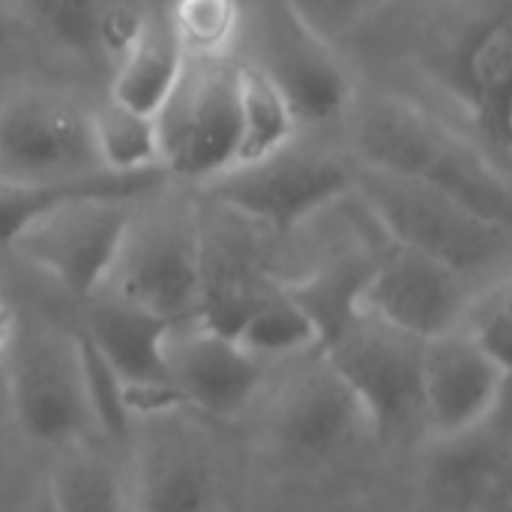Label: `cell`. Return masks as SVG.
Returning a JSON list of instances; mask_svg holds the SVG:
<instances>
[{
  "label": "cell",
  "mask_w": 512,
  "mask_h": 512,
  "mask_svg": "<svg viewBox=\"0 0 512 512\" xmlns=\"http://www.w3.org/2000/svg\"><path fill=\"white\" fill-rule=\"evenodd\" d=\"M354 162L447 192L480 216L512 228L507 168L483 147L399 96H375L351 108Z\"/></svg>",
  "instance_id": "1"
},
{
  "label": "cell",
  "mask_w": 512,
  "mask_h": 512,
  "mask_svg": "<svg viewBox=\"0 0 512 512\" xmlns=\"http://www.w3.org/2000/svg\"><path fill=\"white\" fill-rule=\"evenodd\" d=\"M354 195L387 243L426 255L465 279L501 267L510 255V225L432 186L354 162Z\"/></svg>",
  "instance_id": "2"
},
{
  "label": "cell",
  "mask_w": 512,
  "mask_h": 512,
  "mask_svg": "<svg viewBox=\"0 0 512 512\" xmlns=\"http://www.w3.org/2000/svg\"><path fill=\"white\" fill-rule=\"evenodd\" d=\"M243 39L246 60L288 99L300 129L351 114L357 90L342 54L291 0H243Z\"/></svg>",
  "instance_id": "3"
},
{
  "label": "cell",
  "mask_w": 512,
  "mask_h": 512,
  "mask_svg": "<svg viewBox=\"0 0 512 512\" xmlns=\"http://www.w3.org/2000/svg\"><path fill=\"white\" fill-rule=\"evenodd\" d=\"M162 192V189H159ZM153 195V207L135 204L120 255L105 282L114 294L171 324L195 321L201 294V231L195 198Z\"/></svg>",
  "instance_id": "4"
},
{
  "label": "cell",
  "mask_w": 512,
  "mask_h": 512,
  "mask_svg": "<svg viewBox=\"0 0 512 512\" xmlns=\"http://www.w3.org/2000/svg\"><path fill=\"white\" fill-rule=\"evenodd\" d=\"M0 375L6 411L30 441L63 450L93 429L75 333L18 327Z\"/></svg>",
  "instance_id": "5"
},
{
  "label": "cell",
  "mask_w": 512,
  "mask_h": 512,
  "mask_svg": "<svg viewBox=\"0 0 512 512\" xmlns=\"http://www.w3.org/2000/svg\"><path fill=\"white\" fill-rule=\"evenodd\" d=\"M237 60H186L156 114L159 159L171 180L204 186L237 159Z\"/></svg>",
  "instance_id": "6"
},
{
  "label": "cell",
  "mask_w": 512,
  "mask_h": 512,
  "mask_svg": "<svg viewBox=\"0 0 512 512\" xmlns=\"http://www.w3.org/2000/svg\"><path fill=\"white\" fill-rule=\"evenodd\" d=\"M198 189L267 234H288L354 192V162L300 150L294 141L270 159L228 168Z\"/></svg>",
  "instance_id": "7"
},
{
  "label": "cell",
  "mask_w": 512,
  "mask_h": 512,
  "mask_svg": "<svg viewBox=\"0 0 512 512\" xmlns=\"http://www.w3.org/2000/svg\"><path fill=\"white\" fill-rule=\"evenodd\" d=\"M318 357L351 387L381 441L423 417V342L360 312Z\"/></svg>",
  "instance_id": "8"
},
{
  "label": "cell",
  "mask_w": 512,
  "mask_h": 512,
  "mask_svg": "<svg viewBox=\"0 0 512 512\" xmlns=\"http://www.w3.org/2000/svg\"><path fill=\"white\" fill-rule=\"evenodd\" d=\"M141 198H81L33 222L12 249L60 282L69 294L96 297L120 255Z\"/></svg>",
  "instance_id": "9"
},
{
  "label": "cell",
  "mask_w": 512,
  "mask_h": 512,
  "mask_svg": "<svg viewBox=\"0 0 512 512\" xmlns=\"http://www.w3.org/2000/svg\"><path fill=\"white\" fill-rule=\"evenodd\" d=\"M105 171L90 111L66 96L24 93L0 108V180H72Z\"/></svg>",
  "instance_id": "10"
},
{
  "label": "cell",
  "mask_w": 512,
  "mask_h": 512,
  "mask_svg": "<svg viewBox=\"0 0 512 512\" xmlns=\"http://www.w3.org/2000/svg\"><path fill=\"white\" fill-rule=\"evenodd\" d=\"M468 297L465 276L390 243L375 258L360 306L381 324L417 342H429L459 330Z\"/></svg>",
  "instance_id": "11"
},
{
  "label": "cell",
  "mask_w": 512,
  "mask_h": 512,
  "mask_svg": "<svg viewBox=\"0 0 512 512\" xmlns=\"http://www.w3.org/2000/svg\"><path fill=\"white\" fill-rule=\"evenodd\" d=\"M198 231L201 294L195 321L225 336H237L243 321L276 288V279L267 273L255 240L258 225L204 198V204L198 201Z\"/></svg>",
  "instance_id": "12"
},
{
  "label": "cell",
  "mask_w": 512,
  "mask_h": 512,
  "mask_svg": "<svg viewBox=\"0 0 512 512\" xmlns=\"http://www.w3.org/2000/svg\"><path fill=\"white\" fill-rule=\"evenodd\" d=\"M171 327V321L114 294L99 291L90 297L81 333L123 381L132 414H159L180 405L165 372V339Z\"/></svg>",
  "instance_id": "13"
},
{
  "label": "cell",
  "mask_w": 512,
  "mask_h": 512,
  "mask_svg": "<svg viewBox=\"0 0 512 512\" xmlns=\"http://www.w3.org/2000/svg\"><path fill=\"white\" fill-rule=\"evenodd\" d=\"M510 381V369L483 354L465 333L423 342V417L435 438L489 423Z\"/></svg>",
  "instance_id": "14"
},
{
  "label": "cell",
  "mask_w": 512,
  "mask_h": 512,
  "mask_svg": "<svg viewBox=\"0 0 512 512\" xmlns=\"http://www.w3.org/2000/svg\"><path fill=\"white\" fill-rule=\"evenodd\" d=\"M165 372L180 405L234 417L258 390L261 363L234 336L201 321L174 324L165 339Z\"/></svg>",
  "instance_id": "15"
},
{
  "label": "cell",
  "mask_w": 512,
  "mask_h": 512,
  "mask_svg": "<svg viewBox=\"0 0 512 512\" xmlns=\"http://www.w3.org/2000/svg\"><path fill=\"white\" fill-rule=\"evenodd\" d=\"M450 84L474 117L486 153L507 168L510 159L512 27L498 12L468 27L450 57Z\"/></svg>",
  "instance_id": "16"
},
{
  "label": "cell",
  "mask_w": 512,
  "mask_h": 512,
  "mask_svg": "<svg viewBox=\"0 0 512 512\" xmlns=\"http://www.w3.org/2000/svg\"><path fill=\"white\" fill-rule=\"evenodd\" d=\"M363 432H369L363 405L324 360L300 375L279 399L276 435L294 456L327 459Z\"/></svg>",
  "instance_id": "17"
},
{
  "label": "cell",
  "mask_w": 512,
  "mask_h": 512,
  "mask_svg": "<svg viewBox=\"0 0 512 512\" xmlns=\"http://www.w3.org/2000/svg\"><path fill=\"white\" fill-rule=\"evenodd\" d=\"M510 474V438L495 417L477 429L435 438L426 456V492L447 512H477L492 507Z\"/></svg>",
  "instance_id": "18"
},
{
  "label": "cell",
  "mask_w": 512,
  "mask_h": 512,
  "mask_svg": "<svg viewBox=\"0 0 512 512\" xmlns=\"http://www.w3.org/2000/svg\"><path fill=\"white\" fill-rule=\"evenodd\" d=\"M165 168H144L132 174H87L72 180H0V249H12L15 240L57 207L81 198H147L168 186Z\"/></svg>",
  "instance_id": "19"
},
{
  "label": "cell",
  "mask_w": 512,
  "mask_h": 512,
  "mask_svg": "<svg viewBox=\"0 0 512 512\" xmlns=\"http://www.w3.org/2000/svg\"><path fill=\"white\" fill-rule=\"evenodd\" d=\"M126 498L129 512H216V483L189 447L153 444L141 453Z\"/></svg>",
  "instance_id": "20"
},
{
  "label": "cell",
  "mask_w": 512,
  "mask_h": 512,
  "mask_svg": "<svg viewBox=\"0 0 512 512\" xmlns=\"http://www.w3.org/2000/svg\"><path fill=\"white\" fill-rule=\"evenodd\" d=\"M378 255H342L327 264H321L315 273L294 279V282H279L282 291L300 306V312L309 318L318 351L321 354L345 327H351L363 306V288L372 276Z\"/></svg>",
  "instance_id": "21"
},
{
  "label": "cell",
  "mask_w": 512,
  "mask_h": 512,
  "mask_svg": "<svg viewBox=\"0 0 512 512\" xmlns=\"http://www.w3.org/2000/svg\"><path fill=\"white\" fill-rule=\"evenodd\" d=\"M183 63L186 57L168 30V21L150 18L135 45L114 66L111 99L132 111L156 117L177 84Z\"/></svg>",
  "instance_id": "22"
},
{
  "label": "cell",
  "mask_w": 512,
  "mask_h": 512,
  "mask_svg": "<svg viewBox=\"0 0 512 512\" xmlns=\"http://www.w3.org/2000/svg\"><path fill=\"white\" fill-rule=\"evenodd\" d=\"M237 165H255L297 141L300 123L276 84L249 60H237Z\"/></svg>",
  "instance_id": "23"
},
{
  "label": "cell",
  "mask_w": 512,
  "mask_h": 512,
  "mask_svg": "<svg viewBox=\"0 0 512 512\" xmlns=\"http://www.w3.org/2000/svg\"><path fill=\"white\" fill-rule=\"evenodd\" d=\"M51 512H129L126 483L105 453L78 441L63 447L48 483Z\"/></svg>",
  "instance_id": "24"
},
{
  "label": "cell",
  "mask_w": 512,
  "mask_h": 512,
  "mask_svg": "<svg viewBox=\"0 0 512 512\" xmlns=\"http://www.w3.org/2000/svg\"><path fill=\"white\" fill-rule=\"evenodd\" d=\"M90 129L99 165L111 174H132L162 168L156 117L132 111L108 96L105 105L90 111Z\"/></svg>",
  "instance_id": "25"
},
{
  "label": "cell",
  "mask_w": 512,
  "mask_h": 512,
  "mask_svg": "<svg viewBox=\"0 0 512 512\" xmlns=\"http://www.w3.org/2000/svg\"><path fill=\"white\" fill-rule=\"evenodd\" d=\"M165 21L186 60H228L243 36V0H171Z\"/></svg>",
  "instance_id": "26"
},
{
  "label": "cell",
  "mask_w": 512,
  "mask_h": 512,
  "mask_svg": "<svg viewBox=\"0 0 512 512\" xmlns=\"http://www.w3.org/2000/svg\"><path fill=\"white\" fill-rule=\"evenodd\" d=\"M120 0H18L24 15L57 48L81 57L102 60L105 27Z\"/></svg>",
  "instance_id": "27"
},
{
  "label": "cell",
  "mask_w": 512,
  "mask_h": 512,
  "mask_svg": "<svg viewBox=\"0 0 512 512\" xmlns=\"http://www.w3.org/2000/svg\"><path fill=\"white\" fill-rule=\"evenodd\" d=\"M234 339L255 357H285V354L318 351V339H315L309 318L282 291L279 282L258 303V309L243 321Z\"/></svg>",
  "instance_id": "28"
},
{
  "label": "cell",
  "mask_w": 512,
  "mask_h": 512,
  "mask_svg": "<svg viewBox=\"0 0 512 512\" xmlns=\"http://www.w3.org/2000/svg\"><path fill=\"white\" fill-rule=\"evenodd\" d=\"M465 333L483 354H489L504 369L512 366V291L510 279H498L480 294H471L459 321Z\"/></svg>",
  "instance_id": "29"
},
{
  "label": "cell",
  "mask_w": 512,
  "mask_h": 512,
  "mask_svg": "<svg viewBox=\"0 0 512 512\" xmlns=\"http://www.w3.org/2000/svg\"><path fill=\"white\" fill-rule=\"evenodd\" d=\"M75 339H78V351H81V369H84L93 429H99L105 438L120 441V438H126L129 420H132L129 402H126V387L81 330L75 333Z\"/></svg>",
  "instance_id": "30"
},
{
  "label": "cell",
  "mask_w": 512,
  "mask_h": 512,
  "mask_svg": "<svg viewBox=\"0 0 512 512\" xmlns=\"http://www.w3.org/2000/svg\"><path fill=\"white\" fill-rule=\"evenodd\" d=\"M324 36L360 21L378 0H291Z\"/></svg>",
  "instance_id": "31"
},
{
  "label": "cell",
  "mask_w": 512,
  "mask_h": 512,
  "mask_svg": "<svg viewBox=\"0 0 512 512\" xmlns=\"http://www.w3.org/2000/svg\"><path fill=\"white\" fill-rule=\"evenodd\" d=\"M15 330H18V321H15V312L0 300V369L6 363V354L12 348V339H15Z\"/></svg>",
  "instance_id": "32"
},
{
  "label": "cell",
  "mask_w": 512,
  "mask_h": 512,
  "mask_svg": "<svg viewBox=\"0 0 512 512\" xmlns=\"http://www.w3.org/2000/svg\"><path fill=\"white\" fill-rule=\"evenodd\" d=\"M6 39V12H3V3H0V42Z\"/></svg>",
  "instance_id": "33"
},
{
  "label": "cell",
  "mask_w": 512,
  "mask_h": 512,
  "mask_svg": "<svg viewBox=\"0 0 512 512\" xmlns=\"http://www.w3.org/2000/svg\"><path fill=\"white\" fill-rule=\"evenodd\" d=\"M6 411V390H3V375H0V414ZM9 414V411H6Z\"/></svg>",
  "instance_id": "34"
}]
</instances>
